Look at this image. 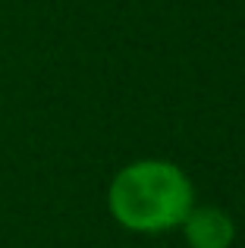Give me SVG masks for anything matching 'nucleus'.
I'll use <instances>...</instances> for the list:
<instances>
[{
  "label": "nucleus",
  "instance_id": "2",
  "mask_svg": "<svg viewBox=\"0 0 245 248\" xmlns=\"http://www.w3.org/2000/svg\"><path fill=\"white\" fill-rule=\"evenodd\" d=\"M183 236L189 248H230L236 239V223L223 207H192L185 214Z\"/></svg>",
  "mask_w": 245,
  "mask_h": 248
},
{
  "label": "nucleus",
  "instance_id": "1",
  "mask_svg": "<svg viewBox=\"0 0 245 248\" xmlns=\"http://www.w3.org/2000/svg\"><path fill=\"white\" fill-rule=\"evenodd\" d=\"M107 207L113 220L132 232H164L176 230L195 207V188L183 167L145 157L113 176Z\"/></svg>",
  "mask_w": 245,
  "mask_h": 248
}]
</instances>
